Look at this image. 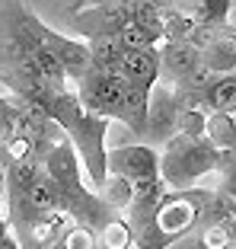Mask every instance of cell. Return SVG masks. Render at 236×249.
<instances>
[{
  "mask_svg": "<svg viewBox=\"0 0 236 249\" xmlns=\"http://www.w3.org/2000/svg\"><path fill=\"white\" fill-rule=\"evenodd\" d=\"M48 115L70 138V144L77 147L80 163L86 169V182L99 192L105 185V179H109V150H105L109 118L83 109L77 89H58L51 106H48Z\"/></svg>",
  "mask_w": 236,
  "mask_h": 249,
  "instance_id": "6da1fadb",
  "label": "cell"
},
{
  "mask_svg": "<svg viewBox=\"0 0 236 249\" xmlns=\"http://www.w3.org/2000/svg\"><path fill=\"white\" fill-rule=\"evenodd\" d=\"M211 189H169L160 201L153 220L134 233V249H169L201 227V214Z\"/></svg>",
  "mask_w": 236,
  "mask_h": 249,
  "instance_id": "7a4b0ae2",
  "label": "cell"
},
{
  "mask_svg": "<svg viewBox=\"0 0 236 249\" xmlns=\"http://www.w3.org/2000/svg\"><path fill=\"white\" fill-rule=\"evenodd\" d=\"M220 154L223 150H217L207 138L176 134L160 150V176L169 189H192L207 173H217Z\"/></svg>",
  "mask_w": 236,
  "mask_h": 249,
  "instance_id": "3957f363",
  "label": "cell"
},
{
  "mask_svg": "<svg viewBox=\"0 0 236 249\" xmlns=\"http://www.w3.org/2000/svg\"><path fill=\"white\" fill-rule=\"evenodd\" d=\"M26 22H29V29L35 32V36L42 38V42L48 45L54 54H58V61L64 64V71H67V80L80 83L83 77L93 71V52H89V42H86V38H80V36H64V32L51 29V26H45V22L35 16V10H29V7H26Z\"/></svg>",
  "mask_w": 236,
  "mask_h": 249,
  "instance_id": "277c9868",
  "label": "cell"
},
{
  "mask_svg": "<svg viewBox=\"0 0 236 249\" xmlns=\"http://www.w3.org/2000/svg\"><path fill=\"white\" fill-rule=\"evenodd\" d=\"M125 93L128 80L121 73H102V71H89L80 83H77V96L86 112L109 118V122H121L125 115Z\"/></svg>",
  "mask_w": 236,
  "mask_h": 249,
  "instance_id": "5b68a950",
  "label": "cell"
},
{
  "mask_svg": "<svg viewBox=\"0 0 236 249\" xmlns=\"http://www.w3.org/2000/svg\"><path fill=\"white\" fill-rule=\"evenodd\" d=\"M179 93L176 83L160 80L150 93V112H147V131H144V144H153L156 150L169 144L179 134Z\"/></svg>",
  "mask_w": 236,
  "mask_h": 249,
  "instance_id": "8992f818",
  "label": "cell"
},
{
  "mask_svg": "<svg viewBox=\"0 0 236 249\" xmlns=\"http://www.w3.org/2000/svg\"><path fill=\"white\" fill-rule=\"evenodd\" d=\"M70 29L83 38H96V36H118L128 22H134L131 0H115V3H96V7L67 13Z\"/></svg>",
  "mask_w": 236,
  "mask_h": 249,
  "instance_id": "52a82bcc",
  "label": "cell"
},
{
  "mask_svg": "<svg viewBox=\"0 0 236 249\" xmlns=\"http://www.w3.org/2000/svg\"><path fill=\"white\" fill-rule=\"evenodd\" d=\"M109 176H121V179H147V176H160V150L153 144H125L109 150Z\"/></svg>",
  "mask_w": 236,
  "mask_h": 249,
  "instance_id": "ba28073f",
  "label": "cell"
},
{
  "mask_svg": "<svg viewBox=\"0 0 236 249\" xmlns=\"http://www.w3.org/2000/svg\"><path fill=\"white\" fill-rule=\"evenodd\" d=\"M201 67V45L195 42H163L160 45V71L163 80L179 83L182 77Z\"/></svg>",
  "mask_w": 236,
  "mask_h": 249,
  "instance_id": "9c48e42d",
  "label": "cell"
},
{
  "mask_svg": "<svg viewBox=\"0 0 236 249\" xmlns=\"http://www.w3.org/2000/svg\"><path fill=\"white\" fill-rule=\"evenodd\" d=\"M121 77L128 83L140 89H153L156 83L163 80L160 71V45L156 48H144V52H128L125 61H121Z\"/></svg>",
  "mask_w": 236,
  "mask_h": 249,
  "instance_id": "30bf717a",
  "label": "cell"
},
{
  "mask_svg": "<svg viewBox=\"0 0 236 249\" xmlns=\"http://www.w3.org/2000/svg\"><path fill=\"white\" fill-rule=\"evenodd\" d=\"M201 103L207 112H236V71L214 73L201 93Z\"/></svg>",
  "mask_w": 236,
  "mask_h": 249,
  "instance_id": "8fae6325",
  "label": "cell"
},
{
  "mask_svg": "<svg viewBox=\"0 0 236 249\" xmlns=\"http://www.w3.org/2000/svg\"><path fill=\"white\" fill-rule=\"evenodd\" d=\"M86 42H89V52H93V71L121 73L125 48H121L118 36H96V38H86Z\"/></svg>",
  "mask_w": 236,
  "mask_h": 249,
  "instance_id": "7c38bea8",
  "label": "cell"
},
{
  "mask_svg": "<svg viewBox=\"0 0 236 249\" xmlns=\"http://www.w3.org/2000/svg\"><path fill=\"white\" fill-rule=\"evenodd\" d=\"M13 198V195H10ZM26 201H29L35 211H58V208H64V201H61V189L58 182L51 179V173L42 166V173L35 176V182L29 185V192H26Z\"/></svg>",
  "mask_w": 236,
  "mask_h": 249,
  "instance_id": "4fadbf2b",
  "label": "cell"
},
{
  "mask_svg": "<svg viewBox=\"0 0 236 249\" xmlns=\"http://www.w3.org/2000/svg\"><path fill=\"white\" fill-rule=\"evenodd\" d=\"M204 138L217 150H236V112H211Z\"/></svg>",
  "mask_w": 236,
  "mask_h": 249,
  "instance_id": "5bb4252c",
  "label": "cell"
},
{
  "mask_svg": "<svg viewBox=\"0 0 236 249\" xmlns=\"http://www.w3.org/2000/svg\"><path fill=\"white\" fill-rule=\"evenodd\" d=\"M16 138H35V134L29 131V124L22 122L16 106L10 103V96H0V144H10V141H16ZM48 144H54V141H48Z\"/></svg>",
  "mask_w": 236,
  "mask_h": 249,
  "instance_id": "9a60e30c",
  "label": "cell"
},
{
  "mask_svg": "<svg viewBox=\"0 0 236 249\" xmlns=\"http://www.w3.org/2000/svg\"><path fill=\"white\" fill-rule=\"evenodd\" d=\"M99 246L102 249H131L134 246V227L128 224L125 214H118L99 230Z\"/></svg>",
  "mask_w": 236,
  "mask_h": 249,
  "instance_id": "2e32d148",
  "label": "cell"
},
{
  "mask_svg": "<svg viewBox=\"0 0 236 249\" xmlns=\"http://www.w3.org/2000/svg\"><path fill=\"white\" fill-rule=\"evenodd\" d=\"M99 195H102V201L112 208L115 214H125L128 208H131V179H121V176H109L105 179V185L99 189Z\"/></svg>",
  "mask_w": 236,
  "mask_h": 249,
  "instance_id": "e0dca14e",
  "label": "cell"
},
{
  "mask_svg": "<svg viewBox=\"0 0 236 249\" xmlns=\"http://www.w3.org/2000/svg\"><path fill=\"white\" fill-rule=\"evenodd\" d=\"M118 42H121V48H125V54H128V52H144V48H156V45H160V38H156L150 29L137 26V22H128L125 29L118 32Z\"/></svg>",
  "mask_w": 236,
  "mask_h": 249,
  "instance_id": "ac0fdd59",
  "label": "cell"
},
{
  "mask_svg": "<svg viewBox=\"0 0 236 249\" xmlns=\"http://www.w3.org/2000/svg\"><path fill=\"white\" fill-rule=\"evenodd\" d=\"M230 10H233V0H198L195 19L198 26H223L230 19Z\"/></svg>",
  "mask_w": 236,
  "mask_h": 249,
  "instance_id": "d6986e66",
  "label": "cell"
},
{
  "mask_svg": "<svg viewBox=\"0 0 236 249\" xmlns=\"http://www.w3.org/2000/svg\"><path fill=\"white\" fill-rule=\"evenodd\" d=\"M99 246V233L93 227H86V224H80V220H74L70 227H67L64 240H61L58 249H96Z\"/></svg>",
  "mask_w": 236,
  "mask_h": 249,
  "instance_id": "ffe728a7",
  "label": "cell"
},
{
  "mask_svg": "<svg viewBox=\"0 0 236 249\" xmlns=\"http://www.w3.org/2000/svg\"><path fill=\"white\" fill-rule=\"evenodd\" d=\"M0 249H26V246H22V240H19V236H16V230L10 227L7 233L0 236Z\"/></svg>",
  "mask_w": 236,
  "mask_h": 249,
  "instance_id": "44dd1931",
  "label": "cell"
},
{
  "mask_svg": "<svg viewBox=\"0 0 236 249\" xmlns=\"http://www.w3.org/2000/svg\"><path fill=\"white\" fill-rule=\"evenodd\" d=\"M96 3H115V0H74V3L64 10V16L67 13H77V10H86V7H96Z\"/></svg>",
  "mask_w": 236,
  "mask_h": 249,
  "instance_id": "7402d4cb",
  "label": "cell"
},
{
  "mask_svg": "<svg viewBox=\"0 0 236 249\" xmlns=\"http://www.w3.org/2000/svg\"><path fill=\"white\" fill-rule=\"evenodd\" d=\"M7 198V166H3V160H0V201Z\"/></svg>",
  "mask_w": 236,
  "mask_h": 249,
  "instance_id": "603a6c76",
  "label": "cell"
},
{
  "mask_svg": "<svg viewBox=\"0 0 236 249\" xmlns=\"http://www.w3.org/2000/svg\"><path fill=\"white\" fill-rule=\"evenodd\" d=\"M230 246H233V249H236V217H233V220H230Z\"/></svg>",
  "mask_w": 236,
  "mask_h": 249,
  "instance_id": "cb8c5ba5",
  "label": "cell"
},
{
  "mask_svg": "<svg viewBox=\"0 0 236 249\" xmlns=\"http://www.w3.org/2000/svg\"><path fill=\"white\" fill-rule=\"evenodd\" d=\"M7 230H10V217H0V236L7 233Z\"/></svg>",
  "mask_w": 236,
  "mask_h": 249,
  "instance_id": "d4e9b609",
  "label": "cell"
},
{
  "mask_svg": "<svg viewBox=\"0 0 236 249\" xmlns=\"http://www.w3.org/2000/svg\"><path fill=\"white\" fill-rule=\"evenodd\" d=\"M131 249H134V246H131Z\"/></svg>",
  "mask_w": 236,
  "mask_h": 249,
  "instance_id": "484cf974",
  "label": "cell"
}]
</instances>
